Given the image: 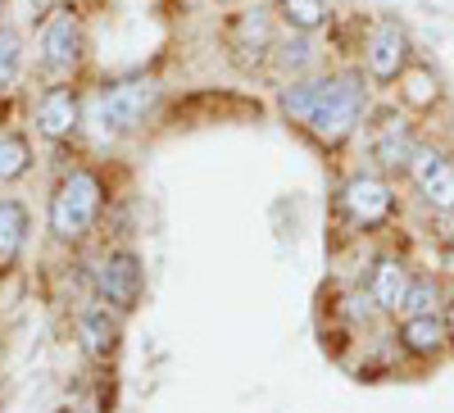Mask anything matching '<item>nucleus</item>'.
<instances>
[{
	"label": "nucleus",
	"instance_id": "1",
	"mask_svg": "<svg viewBox=\"0 0 454 413\" xmlns=\"http://www.w3.org/2000/svg\"><path fill=\"white\" fill-rule=\"evenodd\" d=\"M282 114L300 123L318 145H340L350 141L359 119H364V78L359 73H327V78H291L278 96Z\"/></svg>",
	"mask_w": 454,
	"mask_h": 413
},
{
	"label": "nucleus",
	"instance_id": "2",
	"mask_svg": "<svg viewBox=\"0 0 454 413\" xmlns=\"http://www.w3.org/2000/svg\"><path fill=\"white\" fill-rule=\"evenodd\" d=\"M105 200H109V191H105V177L96 168H87V164L68 168L51 191V209H46L51 237L64 241V245L87 241L96 232L100 214H105Z\"/></svg>",
	"mask_w": 454,
	"mask_h": 413
},
{
	"label": "nucleus",
	"instance_id": "3",
	"mask_svg": "<svg viewBox=\"0 0 454 413\" xmlns=\"http://www.w3.org/2000/svg\"><path fill=\"white\" fill-rule=\"evenodd\" d=\"M155 105H160V82L155 78H145V73L114 78L91 100V123L105 136H128V132L145 128V119L155 114Z\"/></svg>",
	"mask_w": 454,
	"mask_h": 413
},
{
	"label": "nucleus",
	"instance_id": "4",
	"mask_svg": "<svg viewBox=\"0 0 454 413\" xmlns=\"http://www.w3.org/2000/svg\"><path fill=\"white\" fill-rule=\"evenodd\" d=\"M87 55V32H82V19L73 5H55L36 32V59L51 78H73Z\"/></svg>",
	"mask_w": 454,
	"mask_h": 413
},
{
	"label": "nucleus",
	"instance_id": "5",
	"mask_svg": "<svg viewBox=\"0 0 454 413\" xmlns=\"http://www.w3.org/2000/svg\"><path fill=\"white\" fill-rule=\"evenodd\" d=\"M91 286H96V300L119 314H132L141 305V291H145V269L137 250H105L91 269Z\"/></svg>",
	"mask_w": 454,
	"mask_h": 413
},
{
	"label": "nucleus",
	"instance_id": "6",
	"mask_svg": "<svg viewBox=\"0 0 454 413\" xmlns=\"http://www.w3.org/2000/svg\"><path fill=\"white\" fill-rule=\"evenodd\" d=\"M32 119H36V132L46 141H73L82 132V91L73 87L68 78H55L32 105Z\"/></svg>",
	"mask_w": 454,
	"mask_h": 413
},
{
	"label": "nucleus",
	"instance_id": "7",
	"mask_svg": "<svg viewBox=\"0 0 454 413\" xmlns=\"http://www.w3.org/2000/svg\"><path fill=\"white\" fill-rule=\"evenodd\" d=\"M364 68L372 82H395L400 73L409 68V36L395 19L372 23L368 42H364Z\"/></svg>",
	"mask_w": 454,
	"mask_h": 413
},
{
	"label": "nucleus",
	"instance_id": "8",
	"mask_svg": "<svg viewBox=\"0 0 454 413\" xmlns=\"http://www.w3.org/2000/svg\"><path fill=\"white\" fill-rule=\"evenodd\" d=\"M340 209H346L350 222H359V228H382V222L391 218V209H395V196H391V186L382 177L355 173L346 186H340Z\"/></svg>",
	"mask_w": 454,
	"mask_h": 413
},
{
	"label": "nucleus",
	"instance_id": "9",
	"mask_svg": "<svg viewBox=\"0 0 454 413\" xmlns=\"http://www.w3.org/2000/svg\"><path fill=\"white\" fill-rule=\"evenodd\" d=\"M404 173H413V182H419L423 200H427L436 214L454 209V160L445 155V150H427V145H419Z\"/></svg>",
	"mask_w": 454,
	"mask_h": 413
},
{
	"label": "nucleus",
	"instance_id": "10",
	"mask_svg": "<svg viewBox=\"0 0 454 413\" xmlns=\"http://www.w3.org/2000/svg\"><path fill=\"white\" fill-rule=\"evenodd\" d=\"M27 237H32L27 205L14 200V196H0V277L19 269V259L27 250Z\"/></svg>",
	"mask_w": 454,
	"mask_h": 413
},
{
	"label": "nucleus",
	"instance_id": "11",
	"mask_svg": "<svg viewBox=\"0 0 454 413\" xmlns=\"http://www.w3.org/2000/svg\"><path fill=\"white\" fill-rule=\"evenodd\" d=\"M123 314L109 309V305H91L78 314V341L91 359H109L114 350H119V336H123Z\"/></svg>",
	"mask_w": 454,
	"mask_h": 413
},
{
	"label": "nucleus",
	"instance_id": "12",
	"mask_svg": "<svg viewBox=\"0 0 454 413\" xmlns=\"http://www.w3.org/2000/svg\"><path fill=\"white\" fill-rule=\"evenodd\" d=\"M409 269L400 264V259H377L372 264V277H368V300L377 309H387V314H400V305H404V295H409Z\"/></svg>",
	"mask_w": 454,
	"mask_h": 413
},
{
	"label": "nucleus",
	"instance_id": "13",
	"mask_svg": "<svg viewBox=\"0 0 454 413\" xmlns=\"http://www.w3.org/2000/svg\"><path fill=\"white\" fill-rule=\"evenodd\" d=\"M413 150H419V141H413L409 123L404 119H387L382 128H377V141H372V160L382 164L387 173H404L409 160H413Z\"/></svg>",
	"mask_w": 454,
	"mask_h": 413
},
{
	"label": "nucleus",
	"instance_id": "14",
	"mask_svg": "<svg viewBox=\"0 0 454 413\" xmlns=\"http://www.w3.org/2000/svg\"><path fill=\"white\" fill-rule=\"evenodd\" d=\"M273 14L269 10H246L232 19V51H254V64L273 55Z\"/></svg>",
	"mask_w": 454,
	"mask_h": 413
},
{
	"label": "nucleus",
	"instance_id": "15",
	"mask_svg": "<svg viewBox=\"0 0 454 413\" xmlns=\"http://www.w3.org/2000/svg\"><path fill=\"white\" fill-rule=\"evenodd\" d=\"M445 336H450V327L436 318V314H413V318H404V327H400V346L409 350V355H441L445 350Z\"/></svg>",
	"mask_w": 454,
	"mask_h": 413
},
{
	"label": "nucleus",
	"instance_id": "16",
	"mask_svg": "<svg viewBox=\"0 0 454 413\" xmlns=\"http://www.w3.org/2000/svg\"><path fill=\"white\" fill-rule=\"evenodd\" d=\"M273 14L291 27V32H318V27H327V19H332V10H327V0H273Z\"/></svg>",
	"mask_w": 454,
	"mask_h": 413
},
{
	"label": "nucleus",
	"instance_id": "17",
	"mask_svg": "<svg viewBox=\"0 0 454 413\" xmlns=\"http://www.w3.org/2000/svg\"><path fill=\"white\" fill-rule=\"evenodd\" d=\"M278 73H291V78H305V73L314 68V42H309V32H291L282 36V42H273V55Z\"/></svg>",
	"mask_w": 454,
	"mask_h": 413
},
{
	"label": "nucleus",
	"instance_id": "18",
	"mask_svg": "<svg viewBox=\"0 0 454 413\" xmlns=\"http://www.w3.org/2000/svg\"><path fill=\"white\" fill-rule=\"evenodd\" d=\"M32 173V145L23 132H0V186H14Z\"/></svg>",
	"mask_w": 454,
	"mask_h": 413
},
{
	"label": "nucleus",
	"instance_id": "19",
	"mask_svg": "<svg viewBox=\"0 0 454 413\" xmlns=\"http://www.w3.org/2000/svg\"><path fill=\"white\" fill-rule=\"evenodd\" d=\"M23 73V36L0 23V91H10Z\"/></svg>",
	"mask_w": 454,
	"mask_h": 413
},
{
	"label": "nucleus",
	"instance_id": "20",
	"mask_svg": "<svg viewBox=\"0 0 454 413\" xmlns=\"http://www.w3.org/2000/svg\"><path fill=\"white\" fill-rule=\"evenodd\" d=\"M400 82H404V100L413 105V109H427L432 100H436V78H432V68H404L400 73Z\"/></svg>",
	"mask_w": 454,
	"mask_h": 413
},
{
	"label": "nucleus",
	"instance_id": "21",
	"mask_svg": "<svg viewBox=\"0 0 454 413\" xmlns=\"http://www.w3.org/2000/svg\"><path fill=\"white\" fill-rule=\"evenodd\" d=\"M436 305H441V286H436V277H413L400 309L413 318V314H436Z\"/></svg>",
	"mask_w": 454,
	"mask_h": 413
},
{
	"label": "nucleus",
	"instance_id": "22",
	"mask_svg": "<svg viewBox=\"0 0 454 413\" xmlns=\"http://www.w3.org/2000/svg\"><path fill=\"white\" fill-rule=\"evenodd\" d=\"M441 259H445V269H454V241L445 245V254H441Z\"/></svg>",
	"mask_w": 454,
	"mask_h": 413
},
{
	"label": "nucleus",
	"instance_id": "23",
	"mask_svg": "<svg viewBox=\"0 0 454 413\" xmlns=\"http://www.w3.org/2000/svg\"><path fill=\"white\" fill-rule=\"evenodd\" d=\"M445 327H450V336H454V300H450V323H445Z\"/></svg>",
	"mask_w": 454,
	"mask_h": 413
},
{
	"label": "nucleus",
	"instance_id": "24",
	"mask_svg": "<svg viewBox=\"0 0 454 413\" xmlns=\"http://www.w3.org/2000/svg\"><path fill=\"white\" fill-rule=\"evenodd\" d=\"M82 413H100V409H96V404H87V409H82Z\"/></svg>",
	"mask_w": 454,
	"mask_h": 413
},
{
	"label": "nucleus",
	"instance_id": "25",
	"mask_svg": "<svg viewBox=\"0 0 454 413\" xmlns=\"http://www.w3.org/2000/svg\"><path fill=\"white\" fill-rule=\"evenodd\" d=\"M0 14H5V0H0Z\"/></svg>",
	"mask_w": 454,
	"mask_h": 413
}]
</instances>
